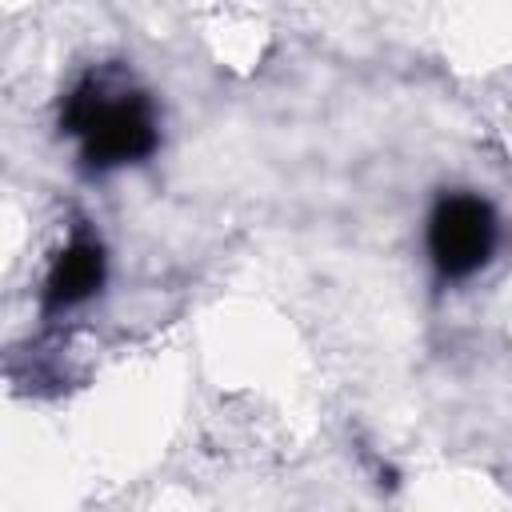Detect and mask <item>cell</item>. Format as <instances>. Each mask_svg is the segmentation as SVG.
<instances>
[{
	"label": "cell",
	"mask_w": 512,
	"mask_h": 512,
	"mask_svg": "<svg viewBox=\"0 0 512 512\" xmlns=\"http://www.w3.org/2000/svg\"><path fill=\"white\" fill-rule=\"evenodd\" d=\"M60 132L80 140V160L88 172L136 164L160 144L148 92H140L120 68H92L64 96Z\"/></svg>",
	"instance_id": "1"
},
{
	"label": "cell",
	"mask_w": 512,
	"mask_h": 512,
	"mask_svg": "<svg viewBox=\"0 0 512 512\" xmlns=\"http://www.w3.org/2000/svg\"><path fill=\"white\" fill-rule=\"evenodd\" d=\"M496 248V212L472 192H444L428 216V256L444 280H468Z\"/></svg>",
	"instance_id": "2"
},
{
	"label": "cell",
	"mask_w": 512,
	"mask_h": 512,
	"mask_svg": "<svg viewBox=\"0 0 512 512\" xmlns=\"http://www.w3.org/2000/svg\"><path fill=\"white\" fill-rule=\"evenodd\" d=\"M104 284V248L92 236H72L60 256L52 260L48 276H44V292H40V308L44 316L68 312L76 304H84L88 296H96Z\"/></svg>",
	"instance_id": "3"
}]
</instances>
